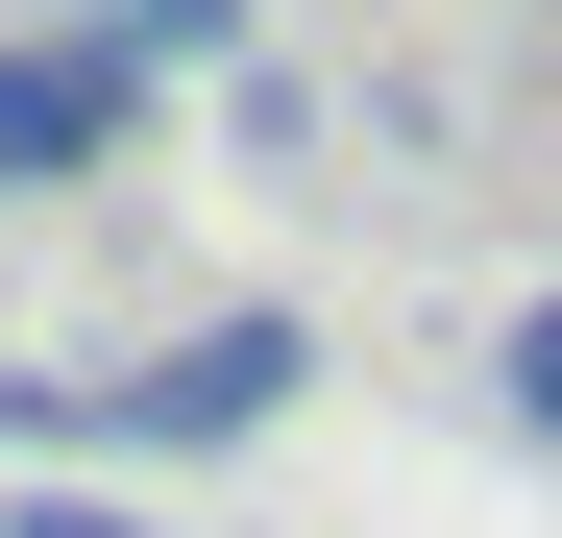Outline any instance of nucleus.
Here are the masks:
<instances>
[{"label":"nucleus","instance_id":"obj_2","mask_svg":"<svg viewBox=\"0 0 562 538\" xmlns=\"http://www.w3.org/2000/svg\"><path fill=\"white\" fill-rule=\"evenodd\" d=\"M123 123H147V74H123L99 25H74V49H0V197H74Z\"/></svg>","mask_w":562,"mask_h":538},{"label":"nucleus","instance_id":"obj_4","mask_svg":"<svg viewBox=\"0 0 562 538\" xmlns=\"http://www.w3.org/2000/svg\"><path fill=\"white\" fill-rule=\"evenodd\" d=\"M25 538H147V514H74V490H49V514H25Z\"/></svg>","mask_w":562,"mask_h":538},{"label":"nucleus","instance_id":"obj_3","mask_svg":"<svg viewBox=\"0 0 562 538\" xmlns=\"http://www.w3.org/2000/svg\"><path fill=\"white\" fill-rule=\"evenodd\" d=\"M490 392H514V440H562V294H538V318L490 343Z\"/></svg>","mask_w":562,"mask_h":538},{"label":"nucleus","instance_id":"obj_1","mask_svg":"<svg viewBox=\"0 0 562 538\" xmlns=\"http://www.w3.org/2000/svg\"><path fill=\"white\" fill-rule=\"evenodd\" d=\"M294 392H318L294 318H196V343H171V368H123V392L25 368V392H0V440H25V466H123V440H269Z\"/></svg>","mask_w":562,"mask_h":538}]
</instances>
